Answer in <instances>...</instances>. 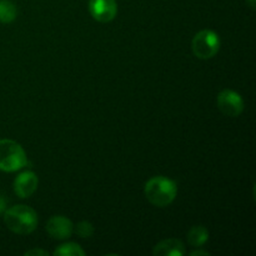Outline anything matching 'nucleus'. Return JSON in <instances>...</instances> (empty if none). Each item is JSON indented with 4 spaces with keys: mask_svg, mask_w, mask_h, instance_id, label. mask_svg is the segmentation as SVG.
<instances>
[{
    "mask_svg": "<svg viewBox=\"0 0 256 256\" xmlns=\"http://www.w3.org/2000/svg\"><path fill=\"white\" fill-rule=\"evenodd\" d=\"M38 184H39V180H38V176L35 172H22L14 180V192L18 196L22 198V199L24 198H29L38 189Z\"/></svg>",
    "mask_w": 256,
    "mask_h": 256,
    "instance_id": "obj_8",
    "label": "nucleus"
},
{
    "mask_svg": "<svg viewBox=\"0 0 256 256\" xmlns=\"http://www.w3.org/2000/svg\"><path fill=\"white\" fill-rule=\"evenodd\" d=\"M155 256H182L185 254V248L180 240L168 239L162 240L152 250Z\"/></svg>",
    "mask_w": 256,
    "mask_h": 256,
    "instance_id": "obj_9",
    "label": "nucleus"
},
{
    "mask_svg": "<svg viewBox=\"0 0 256 256\" xmlns=\"http://www.w3.org/2000/svg\"><path fill=\"white\" fill-rule=\"evenodd\" d=\"M89 10L96 22H109L116 16L118 4L115 0H89Z\"/></svg>",
    "mask_w": 256,
    "mask_h": 256,
    "instance_id": "obj_6",
    "label": "nucleus"
},
{
    "mask_svg": "<svg viewBox=\"0 0 256 256\" xmlns=\"http://www.w3.org/2000/svg\"><path fill=\"white\" fill-rule=\"evenodd\" d=\"M216 104L220 112L226 116L236 118L244 112V100L239 92L234 90L225 89L220 92L216 98Z\"/></svg>",
    "mask_w": 256,
    "mask_h": 256,
    "instance_id": "obj_5",
    "label": "nucleus"
},
{
    "mask_svg": "<svg viewBox=\"0 0 256 256\" xmlns=\"http://www.w3.org/2000/svg\"><path fill=\"white\" fill-rule=\"evenodd\" d=\"M4 222L8 229L19 235L32 234L38 226V214L26 205H15L5 210Z\"/></svg>",
    "mask_w": 256,
    "mask_h": 256,
    "instance_id": "obj_1",
    "label": "nucleus"
},
{
    "mask_svg": "<svg viewBox=\"0 0 256 256\" xmlns=\"http://www.w3.org/2000/svg\"><path fill=\"white\" fill-rule=\"evenodd\" d=\"M208 239H209V232L202 225L192 226L188 232V242L194 248H202L208 242Z\"/></svg>",
    "mask_w": 256,
    "mask_h": 256,
    "instance_id": "obj_10",
    "label": "nucleus"
},
{
    "mask_svg": "<svg viewBox=\"0 0 256 256\" xmlns=\"http://www.w3.org/2000/svg\"><path fill=\"white\" fill-rule=\"evenodd\" d=\"M6 210V200L0 195V215H2Z\"/></svg>",
    "mask_w": 256,
    "mask_h": 256,
    "instance_id": "obj_15",
    "label": "nucleus"
},
{
    "mask_svg": "<svg viewBox=\"0 0 256 256\" xmlns=\"http://www.w3.org/2000/svg\"><path fill=\"white\" fill-rule=\"evenodd\" d=\"M45 229L52 239L65 240L72 236L74 226L68 218L58 215V216L50 218Z\"/></svg>",
    "mask_w": 256,
    "mask_h": 256,
    "instance_id": "obj_7",
    "label": "nucleus"
},
{
    "mask_svg": "<svg viewBox=\"0 0 256 256\" xmlns=\"http://www.w3.org/2000/svg\"><path fill=\"white\" fill-rule=\"evenodd\" d=\"M16 14V8L12 2H9V0H2L0 2V22L9 24V22H14Z\"/></svg>",
    "mask_w": 256,
    "mask_h": 256,
    "instance_id": "obj_11",
    "label": "nucleus"
},
{
    "mask_svg": "<svg viewBox=\"0 0 256 256\" xmlns=\"http://www.w3.org/2000/svg\"><path fill=\"white\" fill-rule=\"evenodd\" d=\"M28 159L24 149L14 140H0V170L12 172L26 165Z\"/></svg>",
    "mask_w": 256,
    "mask_h": 256,
    "instance_id": "obj_3",
    "label": "nucleus"
},
{
    "mask_svg": "<svg viewBox=\"0 0 256 256\" xmlns=\"http://www.w3.org/2000/svg\"><path fill=\"white\" fill-rule=\"evenodd\" d=\"M192 256H195V255H209V252H200V250H196V252H192V254H190Z\"/></svg>",
    "mask_w": 256,
    "mask_h": 256,
    "instance_id": "obj_16",
    "label": "nucleus"
},
{
    "mask_svg": "<svg viewBox=\"0 0 256 256\" xmlns=\"http://www.w3.org/2000/svg\"><path fill=\"white\" fill-rule=\"evenodd\" d=\"M76 234L80 238H90L94 234V226L89 222H80L75 229Z\"/></svg>",
    "mask_w": 256,
    "mask_h": 256,
    "instance_id": "obj_13",
    "label": "nucleus"
},
{
    "mask_svg": "<svg viewBox=\"0 0 256 256\" xmlns=\"http://www.w3.org/2000/svg\"><path fill=\"white\" fill-rule=\"evenodd\" d=\"M246 4L249 5L252 9H255V4H256V0H246Z\"/></svg>",
    "mask_w": 256,
    "mask_h": 256,
    "instance_id": "obj_17",
    "label": "nucleus"
},
{
    "mask_svg": "<svg viewBox=\"0 0 256 256\" xmlns=\"http://www.w3.org/2000/svg\"><path fill=\"white\" fill-rule=\"evenodd\" d=\"M144 192L146 199L158 208H165L172 204L178 194L175 182L165 176L152 178L145 184Z\"/></svg>",
    "mask_w": 256,
    "mask_h": 256,
    "instance_id": "obj_2",
    "label": "nucleus"
},
{
    "mask_svg": "<svg viewBox=\"0 0 256 256\" xmlns=\"http://www.w3.org/2000/svg\"><path fill=\"white\" fill-rule=\"evenodd\" d=\"M54 255L58 256H84L85 252L75 242L62 244L54 252Z\"/></svg>",
    "mask_w": 256,
    "mask_h": 256,
    "instance_id": "obj_12",
    "label": "nucleus"
},
{
    "mask_svg": "<svg viewBox=\"0 0 256 256\" xmlns=\"http://www.w3.org/2000/svg\"><path fill=\"white\" fill-rule=\"evenodd\" d=\"M25 255H42V256H46L48 255V252H45V250H29V252H25Z\"/></svg>",
    "mask_w": 256,
    "mask_h": 256,
    "instance_id": "obj_14",
    "label": "nucleus"
},
{
    "mask_svg": "<svg viewBox=\"0 0 256 256\" xmlns=\"http://www.w3.org/2000/svg\"><path fill=\"white\" fill-rule=\"evenodd\" d=\"M192 48L194 55L199 59H212L220 49L219 35L212 30H202L192 39Z\"/></svg>",
    "mask_w": 256,
    "mask_h": 256,
    "instance_id": "obj_4",
    "label": "nucleus"
}]
</instances>
